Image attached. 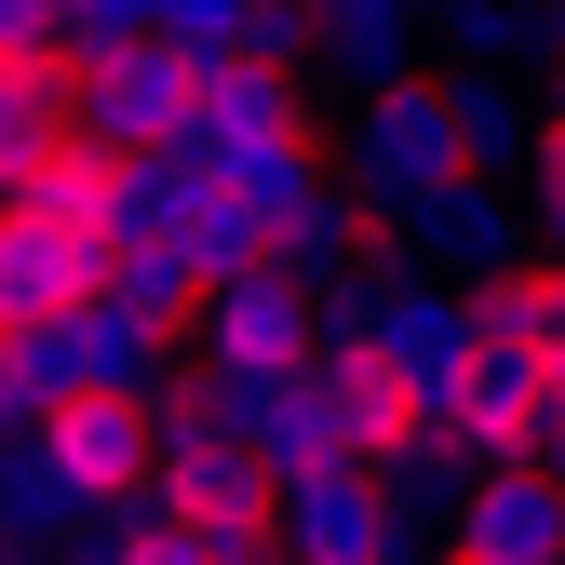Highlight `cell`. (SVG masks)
Masks as SVG:
<instances>
[{"label":"cell","instance_id":"603a6c76","mask_svg":"<svg viewBox=\"0 0 565 565\" xmlns=\"http://www.w3.org/2000/svg\"><path fill=\"white\" fill-rule=\"evenodd\" d=\"M552 67H565V0H552Z\"/></svg>","mask_w":565,"mask_h":565},{"label":"cell","instance_id":"52a82bcc","mask_svg":"<svg viewBox=\"0 0 565 565\" xmlns=\"http://www.w3.org/2000/svg\"><path fill=\"white\" fill-rule=\"evenodd\" d=\"M364 282H377V350H391V377L431 404V431H445V391L471 377V297H458V282H431L404 243H377Z\"/></svg>","mask_w":565,"mask_h":565},{"label":"cell","instance_id":"3957f363","mask_svg":"<svg viewBox=\"0 0 565 565\" xmlns=\"http://www.w3.org/2000/svg\"><path fill=\"white\" fill-rule=\"evenodd\" d=\"M189 175H216L243 202H269V216H297V202L323 189V135H310V95L269 82V67H216L202 82V135L175 149Z\"/></svg>","mask_w":565,"mask_h":565},{"label":"cell","instance_id":"d4e9b609","mask_svg":"<svg viewBox=\"0 0 565 565\" xmlns=\"http://www.w3.org/2000/svg\"><path fill=\"white\" fill-rule=\"evenodd\" d=\"M539 14H552V0H539Z\"/></svg>","mask_w":565,"mask_h":565},{"label":"cell","instance_id":"ffe728a7","mask_svg":"<svg viewBox=\"0 0 565 565\" xmlns=\"http://www.w3.org/2000/svg\"><path fill=\"white\" fill-rule=\"evenodd\" d=\"M14 431H41V377H28V337L0 323V445H14Z\"/></svg>","mask_w":565,"mask_h":565},{"label":"cell","instance_id":"7a4b0ae2","mask_svg":"<svg viewBox=\"0 0 565 565\" xmlns=\"http://www.w3.org/2000/svg\"><path fill=\"white\" fill-rule=\"evenodd\" d=\"M337 175H350V202H364L391 243H417V230H431L445 202L471 189L458 95H445V82H404V95H377V108H350V149H337Z\"/></svg>","mask_w":565,"mask_h":565},{"label":"cell","instance_id":"ba28073f","mask_svg":"<svg viewBox=\"0 0 565 565\" xmlns=\"http://www.w3.org/2000/svg\"><path fill=\"white\" fill-rule=\"evenodd\" d=\"M310 391H323V417L350 431V458H364L377 484H391L417 445H431V404H417V391L391 377V350H377V337H337L323 364H310Z\"/></svg>","mask_w":565,"mask_h":565},{"label":"cell","instance_id":"7c38bea8","mask_svg":"<svg viewBox=\"0 0 565 565\" xmlns=\"http://www.w3.org/2000/svg\"><path fill=\"white\" fill-rule=\"evenodd\" d=\"M323 14V82H350V95H404V82H431L417 67V41H431V0H310Z\"/></svg>","mask_w":565,"mask_h":565},{"label":"cell","instance_id":"44dd1931","mask_svg":"<svg viewBox=\"0 0 565 565\" xmlns=\"http://www.w3.org/2000/svg\"><path fill=\"white\" fill-rule=\"evenodd\" d=\"M135 565H216V552H202V539H175V525L149 512V539H135Z\"/></svg>","mask_w":565,"mask_h":565},{"label":"cell","instance_id":"e0dca14e","mask_svg":"<svg viewBox=\"0 0 565 565\" xmlns=\"http://www.w3.org/2000/svg\"><path fill=\"white\" fill-rule=\"evenodd\" d=\"M445 41H458V82H525V54H552L539 0H445Z\"/></svg>","mask_w":565,"mask_h":565},{"label":"cell","instance_id":"5b68a950","mask_svg":"<svg viewBox=\"0 0 565 565\" xmlns=\"http://www.w3.org/2000/svg\"><path fill=\"white\" fill-rule=\"evenodd\" d=\"M202 67L189 41H135V54H82V135L108 162H175L202 135Z\"/></svg>","mask_w":565,"mask_h":565},{"label":"cell","instance_id":"4fadbf2b","mask_svg":"<svg viewBox=\"0 0 565 565\" xmlns=\"http://www.w3.org/2000/svg\"><path fill=\"white\" fill-rule=\"evenodd\" d=\"M82 525H95V512H82V484L54 471V445L14 431V445H0V552H14V565H67Z\"/></svg>","mask_w":565,"mask_h":565},{"label":"cell","instance_id":"8992f818","mask_svg":"<svg viewBox=\"0 0 565 565\" xmlns=\"http://www.w3.org/2000/svg\"><path fill=\"white\" fill-rule=\"evenodd\" d=\"M41 445H54L67 484H82V512H149V499H162V404H135V391L54 404Z\"/></svg>","mask_w":565,"mask_h":565},{"label":"cell","instance_id":"5bb4252c","mask_svg":"<svg viewBox=\"0 0 565 565\" xmlns=\"http://www.w3.org/2000/svg\"><path fill=\"white\" fill-rule=\"evenodd\" d=\"M230 417V431L269 458V484H282V499H297V484H337V471H364V458H350V431H337V417H323V391L297 377V391H256V404H216Z\"/></svg>","mask_w":565,"mask_h":565},{"label":"cell","instance_id":"9c48e42d","mask_svg":"<svg viewBox=\"0 0 565 565\" xmlns=\"http://www.w3.org/2000/svg\"><path fill=\"white\" fill-rule=\"evenodd\" d=\"M108 243H82V230H54V216H0V323L14 337H41V323H82L95 297H108Z\"/></svg>","mask_w":565,"mask_h":565},{"label":"cell","instance_id":"d6986e66","mask_svg":"<svg viewBox=\"0 0 565 565\" xmlns=\"http://www.w3.org/2000/svg\"><path fill=\"white\" fill-rule=\"evenodd\" d=\"M67 14L82 0H0V54H67Z\"/></svg>","mask_w":565,"mask_h":565},{"label":"cell","instance_id":"8fae6325","mask_svg":"<svg viewBox=\"0 0 565 565\" xmlns=\"http://www.w3.org/2000/svg\"><path fill=\"white\" fill-rule=\"evenodd\" d=\"M404 256H417V269H458V297H484V282H512V269L539 256V216H525V189H484V175H471Z\"/></svg>","mask_w":565,"mask_h":565},{"label":"cell","instance_id":"6da1fadb","mask_svg":"<svg viewBox=\"0 0 565 565\" xmlns=\"http://www.w3.org/2000/svg\"><path fill=\"white\" fill-rule=\"evenodd\" d=\"M175 539H202L216 565H282V484L269 458L216 417V391H162V499H149Z\"/></svg>","mask_w":565,"mask_h":565},{"label":"cell","instance_id":"9a60e30c","mask_svg":"<svg viewBox=\"0 0 565 565\" xmlns=\"http://www.w3.org/2000/svg\"><path fill=\"white\" fill-rule=\"evenodd\" d=\"M458 552H484V565H565V484L539 458L525 471H484L471 512H458Z\"/></svg>","mask_w":565,"mask_h":565},{"label":"cell","instance_id":"30bf717a","mask_svg":"<svg viewBox=\"0 0 565 565\" xmlns=\"http://www.w3.org/2000/svg\"><path fill=\"white\" fill-rule=\"evenodd\" d=\"M82 149V67L67 54H0V202H28Z\"/></svg>","mask_w":565,"mask_h":565},{"label":"cell","instance_id":"277c9868","mask_svg":"<svg viewBox=\"0 0 565 565\" xmlns=\"http://www.w3.org/2000/svg\"><path fill=\"white\" fill-rule=\"evenodd\" d=\"M202 391L216 404H256V391H297L310 364H323V282H297V269H256V282H216L202 297Z\"/></svg>","mask_w":565,"mask_h":565},{"label":"cell","instance_id":"2e32d148","mask_svg":"<svg viewBox=\"0 0 565 565\" xmlns=\"http://www.w3.org/2000/svg\"><path fill=\"white\" fill-rule=\"evenodd\" d=\"M445 95H458V149H471V175H484V189H525L552 108H539L525 82H445Z\"/></svg>","mask_w":565,"mask_h":565},{"label":"cell","instance_id":"7402d4cb","mask_svg":"<svg viewBox=\"0 0 565 565\" xmlns=\"http://www.w3.org/2000/svg\"><path fill=\"white\" fill-rule=\"evenodd\" d=\"M552 135H565V67H552Z\"/></svg>","mask_w":565,"mask_h":565},{"label":"cell","instance_id":"ac0fdd59","mask_svg":"<svg viewBox=\"0 0 565 565\" xmlns=\"http://www.w3.org/2000/svg\"><path fill=\"white\" fill-rule=\"evenodd\" d=\"M0 216H54V230H82V243H108V230H121V162H108L95 135H82V149H67V162H54V175L28 189V202H0Z\"/></svg>","mask_w":565,"mask_h":565},{"label":"cell","instance_id":"cb8c5ba5","mask_svg":"<svg viewBox=\"0 0 565 565\" xmlns=\"http://www.w3.org/2000/svg\"><path fill=\"white\" fill-rule=\"evenodd\" d=\"M431 565H484V552H458V539H445V552H431Z\"/></svg>","mask_w":565,"mask_h":565}]
</instances>
